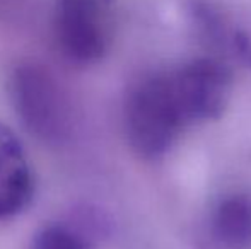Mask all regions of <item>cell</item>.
<instances>
[{
	"mask_svg": "<svg viewBox=\"0 0 251 249\" xmlns=\"http://www.w3.org/2000/svg\"><path fill=\"white\" fill-rule=\"evenodd\" d=\"M126 142L137 156L159 159L186 128L171 73L157 72L139 79L128 89L123 103Z\"/></svg>",
	"mask_w": 251,
	"mask_h": 249,
	"instance_id": "1",
	"label": "cell"
},
{
	"mask_svg": "<svg viewBox=\"0 0 251 249\" xmlns=\"http://www.w3.org/2000/svg\"><path fill=\"white\" fill-rule=\"evenodd\" d=\"M190 16L197 36L212 51L210 57L229 63V60L245 58L248 55V40L243 31H239L214 3L207 0H193Z\"/></svg>",
	"mask_w": 251,
	"mask_h": 249,
	"instance_id": "6",
	"label": "cell"
},
{
	"mask_svg": "<svg viewBox=\"0 0 251 249\" xmlns=\"http://www.w3.org/2000/svg\"><path fill=\"white\" fill-rule=\"evenodd\" d=\"M34 196V174L19 136L0 121V220L23 213Z\"/></svg>",
	"mask_w": 251,
	"mask_h": 249,
	"instance_id": "5",
	"label": "cell"
},
{
	"mask_svg": "<svg viewBox=\"0 0 251 249\" xmlns=\"http://www.w3.org/2000/svg\"><path fill=\"white\" fill-rule=\"evenodd\" d=\"M113 0H55L53 36L74 65L89 67L108 55L113 40Z\"/></svg>",
	"mask_w": 251,
	"mask_h": 249,
	"instance_id": "3",
	"label": "cell"
},
{
	"mask_svg": "<svg viewBox=\"0 0 251 249\" xmlns=\"http://www.w3.org/2000/svg\"><path fill=\"white\" fill-rule=\"evenodd\" d=\"M7 92L21 125L33 138L47 145H62L70 138L72 103L50 68L36 62H21L10 70Z\"/></svg>",
	"mask_w": 251,
	"mask_h": 249,
	"instance_id": "2",
	"label": "cell"
},
{
	"mask_svg": "<svg viewBox=\"0 0 251 249\" xmlns=\"http://www.w3.org/2000/svg\"><path fill=\"white\" fill-rule=\"evenodd\" d=\"M169 73L188 125L217 120L224 114L232 91L227 62L203 57L169 70Z\"/></svg>",
	"mask_w": 251,
	"mask_h": 249,
	"instance_id": "4",
	"label": "cell"
},
{
	"mask_svg": "<svg viewBox=\"0 0 251 249\" xmlns=\"http://www.w3.org/2000/svg\"><path fill=\"white\" fill-rule=\"evenodd\" d=\"M212 234L227 249L251 248V200L243 195L221 200L212 215Z\"/></svg>",
	"mask_w": 251,
	"mask_h": 249,
	"instance_id": "7",
	"label": "cell"
},
{
	"mask_svg": "<svg viewBox=\"0 0 251 249\" xmlns=\"http://www.w3.org/2000/svg\"><path fill=\"white\" fill-rule=\"evenodd\" d=\"M29 249H94V243L82 224L50 222L36 230Z\"/></svg>",
	"mask_w": 251,
	"mask_h": 249,
	"instance_id": "8",
	"label": "cell"
}]
</instances>
